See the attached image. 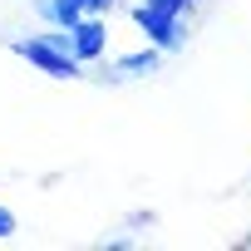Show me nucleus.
Masks as SVG:
<instances>
[{
  "mask_svg": "<svg viewBox=\"0 0 251 251\" xmlns=\"http://www.w3.org/2000/svg\"><path fill=\"white\" fill-rule=\"evenodd\" d=\"M192 10H197L192 0H138V5H133V25L148 35L153 50L177 54L187 45V15Z\"/></svg>",
  "mask_w": 251,
  "mask_h": 251,
  "instance_id": "f257e3e1",
  "label": "nucleus"
},
{
  "mask_svg": "<svg viewBox=\"0 0 251 251\" xmlns=\"http://www.w3.org/2000/svg\"><path fill=\"white\" fill-rule=\"evenodd\" d=\"M15 54L30 59L40 74H54V79H74L84 69L79 54L69 50V35L64 30H54V35H25V40H15Z\"/></svg>",
  "mask_w": 251,
  "mask_h": 251,
  "instance_id": "f03ea898",
  "label": "nucleus"
},
{
  "mask_svg": "<svg viewBox=\"0 0 251 251\" xmlns=\"http://www.w3.org/2000/svg\"><path fill=\"white\" fill-rule=\"evenodd\" d=\"M64 35H69V50L79 54V64H94V59H103V50H108V25H103V15H79Z\"/></svg>",
  "mask_w": 251,
  "mask_h": 251,
  "instance_id": "7ed1b4c3",
  "label": "nucleus"
},
{
  "mask_svg": "<svg viewBox=\"0 0 251 251\" xmlns=\"http://www.w3.org/2000/svg\"><path fill=\"white\" fill-rule=\"evenodd\" d=\"M158 64H163V50H153V45H148V50H133V54L113 59L103 79H113V84H128V79H148V74H158Z\"/></svg>",
  "mask_w": 251,
  "mask_h": 251,
  "instance_id": "20e7f679",
  "label": "nucleus"
},
{
  "mask_svg": "<svg viewBox=\"0 0 251 251\" xmlns=\"http://www.w3.org/2000/svg\"><path fill=\"white\" fill-rule=\"evenodd\" d=\"M5 236H15V212L0 207V241H5Z\"/></svg>",
  "mask_w": 251,
  "mask_h": 251,
  "instance_id": "39448f33",
  "label": "nucleus"
},
{
  "mask_svg": "<svg viewBox=\"0 0 251 251\" xmlns=\"http://www.w3.org/2000/svg\"><path fill=\"white\" fill-rule=\"evenodd\" d=\"M246 246H251V236H246Z\"/></svg>",
  "mask_w": 251,
  "mask_h": 251,
  "instance_id": "423d86ee",
  "label": "nucleus"
}]
</instances>
